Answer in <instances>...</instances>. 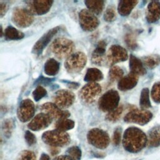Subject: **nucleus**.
<instances>
[{
    "instance_id": "39448f33",
    "label": "nucleus",
    "mask_w": 160,
    "mask_h": 160,
    "mask_svg": "<svg viewBox=\"0 0 160 160\" xmlns=\"http://www.w3.org/2000/svg\"><path fill=\"white\" fill-rule=\"evenodd\" d=\"M87 139L89 144L101 149L106 148L110 141L108 133L99 128H93L89 130L87 134Z\"/></svg>"
},
{
    "instance_id": "f3484780",
    "label": "nucleus",
    "mask_w": 160,
    "mask_h": 160,
    "mask_svg": "<svg viewBox=\"0 0 160 160\" xmlns=\"http://www.w3.org/2000/svg\"><path fill=\"white\" fill-rule=\"evenodd\" d=\"M52 118L44 112L37 114L28 124V127L29 129L38 131L46 129L51 124Z\"/></svg>"
},
{
    "instance_id": "a878e982",
    "label": "nucleus",
    "mask_w": 160,
    "mask_h": 160,
    "mask_svg": "<svg viewBox=\"0 0 160 160\" xmlns=\"http://www.w3.org/2000/svg\"><path fill=\"white\" fill-rule=\"evenodd\" d=\"M103 79L102 72L97 68H89L87 70L84 76V81L89 82H95L96 81H101Z\"/></svg>"
},
{
    "instance_id": "bb28decb",
    "label": "nucleus",
    "mask_w": 160,
    "mask_h": 160,
    "mask_svg": "<svg viewBox=\"0 0 160 160\" xmlns=\"http://www.w3.org/2000/svg\"><path fill=\"white\" fill-rule=\"evenodd\" d=\"M4 36L9 40H18L24 38V34L12 26H8L4 30Z\"/></svg>"
},
{
    "instance_id": "de8ad7c7",
    "label": "nucleus",
    "mask_w": 160,
    "mask_h": 160,
    "mask_svg": "<svg viewBox=\"0 0 160 160\" xmlns=\"http://www.w3.org/2000/svg\"><path fill=\"white\" fill-rule=\"evenodd\" d=\"M59 152V149L56 147H52L51 149V153L52 155H56Z\"/></svg>"
},
{
    "instance_id": "5701e85b",
    "label": "nucleus",
    "mask_w": 160,
    "mask_h": 160,
    "mask_svg": "<svg viewBox=\"0 0 160 160\" xmlns=\"http://www.w3.org/2000/svg\"><path fill=\"white\" fill-rule=\"evenodd\" d=\"M148 145L152 148L160 146V125L154 127L149 131L148 137Z\"/></svg>"
},
{
    "instance_id": "cd10ccee",
    "label": "nucleus",
    "mask_w": 160,
    "mask_h": 160,
    "mask_svg": "<svg viewBox=\"0 0 160 160\" xmlns=\"http://www.w3.org/2000/svg\"><path fill=\"white\" fill-rule=\"evenodd\" d=\"M15 128V122L12 118H8L4 119L1 125L2 131L6 138H9Z\"/></svg>"
},
{
    "instance_id": "ea45409f",
    "label": "nucleus",
    "mask_w": 160,
    "mask_h": 160,
    "mask_svg": "<svg viewBox=\"0 0 160 160\" xmlns=\"http://www.w3.org/2000/svg\"><path fill=\"white\" fill-rule=\"evenodd\" d=\"M121 139V128H117L114 129L112 136V142L115 146H118Z\"/></svg>"
},
{
    "instance_id": "2f4dec72",
    "label": "nucleus",
    "mask_w": 160,
    "mask_h": 160,
    "mask_svg": "<svg viewBox=\"0 0 160 160\" xmlns=\"http://www.w3.org/2000/svg\"><path fill=\"white\" fill-rule=\"evenodd\" d=\"M124 74L123 70L118 66H113L109 71V79L113 82L117 80H120Z\"/></svg>"
},
{
    "instance_id": "58836bf2",
    "label": "nucleus",
    "mask_w": 160,
    "mask_h": 160,
    "mask_svg": "<svg viewBox=\"0 0 160 160\" xmlns=\"http://www.w3.org/2000/svg\"><path fill=\"white\" fill-rule=\"evenodd\" d=\"M18 160H36V158L32 151L24 150L20 153Z\"/></svg>"
},
{
    "instance_id": "72a5a7b5",
    "label": "nucleus",
    "mask_w": 160,
    "mask_h": 160,
    "mask_svg": "<svg viewBox=\"0 0 160 160\" xmlns=\"http://www.w3.org/2000/svg\"><path fill=\"white\" fill-rule=\"evenodd\" d=\"M66 155L71 160H80L81 158V150L78 146H72L69 148L66 151Z\"/></svg>"
},
{
    "instance_id": "412c9836",
    "label": "nucleus",
    "mask_w": 160,
    "mask_h": 160,
    "mask_svg": "<svg viewBox=\"0 0 160 160\" xmlns=\"http://www.w3.org/2000/svg\"><path fill=\"white\" fill-rule=\"evenodd\" d=\"M129 68L131 72L138 76H143L146 72L142 62L132 54L129 58Z\"/></svg>"
},
{
    "instance_id": "dca6fc26",
    "label": "nucleus",
    "mask_w": 160,
    "mask_h": 160,
    "mask_svg": "<svg viewBox=\"0 0 160 160\" xmlns=\"http://www.w3.org/2000/svg\"><path fill=\"white\" fill-rule=\"evenodd\" d=\"M59 30V27L57 26L49 29L46 32L34 45L32 52L34 54L39 55L41 54L44 48L49 43L53 36L57 34Z\"/></svg>"
},
{
    "instance_id": "79ce46f5",
    "label": "nucleus",
    "mask_w": 160,
    "mask_h": 160,
    "mask_svg": "<svg viewBox=\"0 0 160 160\" xmlns=\"http://www.w3.org/2000/svg\"><path fill=\"white\" fill-rule=\"evenodd\" d=\"M8 11V5L6 2H0V15H1V18H2L3 16H4V14H6V12Z\"/></svg>"
},
{
    "instance_id": "4468645a",
    "label": "nucleus",
    "mask_w": 160,
    "mask_h": 160,
    "mask_svg": "<svg viewBox=\"0 0 160 160\" xmlns=\"http://www.w3.org/2000/svg\"><path fill=\"white\" fill-rule=\"evenodd\" d=\"M26 9L32 14L42 15L47 13L51 9L53 1L36 0L26 1Z\"/></svg>"
},
{
    "instance_id": "2eb2a0df",
    "label": "nucleus",
    "mask_w": 160,
    "mask_h": 160,
    "mask_svg": "<svg viewBox=\"0 0 160 160\" xmlns=\"http://www.w3.org/2000/svg\"><path fill=\"white\" fill-rule=\"evenodd\" d=\"M42 112L49 115L52 119L58 121L66 119L69 116L70 113L68 111H63L52 102H46L41 105L40 108Z\"/></svg>"
},
{
    "instance_id": "49530a36",
    "label": "nucleus",
    "mask_w": 160,
    "mask_h": 160,
    "mask_svg": "<svg viewBox=\"0 0 160 160\" xmlns=\"http://www.w3.org/2000/svg\"><path fill=\"white\" fill-rule=\"evenodd\" d=\"M39 160H50V158L48 154H46L45 153H42L41 155Z\"/></svg>"
},
{
    "instance_id": "7ed1b4c3",
    "label": "nucleus",
    "mask_w": 160,
    "mask_h": 160,
    "mask_svg": "<svg viewBox=\"0 0 160 160\" xmlns=\"http://www.w3.org/2000/svg\"><path fill=\"white\" fill-rule=\"evenodd\" d=\"M42 140L44 143L56 148L66 146L71 141L67 132L58 129L46 131L42 134Z\"/></svg>"
},
{
    "instance_id": "393cba45",
    "label": "nucleus",
    "mask_w": 160,
    "mask_h": 160,
    "mask_svg": "<svg viewBox=\"0 0 160 160\" xmlns=\"http://www.w3.org/2000/svg\"><path fill=\"white\" fill-rule=\"evenodd\" d=\"M44 72L48 76H55L59 70V63L54 59L47 60L44 66Z\"/></svg>"
},
{
    "instance_id": "a19ab883",
    "label": "nucleus",
    "mask_w": 160,
    "mask_h": 160,
    "mask_svg": "<svg viewBox=\"0 0 160 160\" xmlns=\"http://www.w3.org/2000/svg\"><path fill=\"white\" fill-rule=\"evenodd\" d=\"M24 138L26 142L29 146H32L36 142V138L34 134H32L29 131H26L24 134Z\"/></svg>"
},
{
    "instance_id": "a211bd4d",
    "label": "nucleus",
    "mask_w": 160,
    "mask_h": 160,
    "mask_svg": "<svg viewBox=\"0 0 160 160\" xmlns=\"http://www.w3.org/2000/svg\"><path fill=\"white\" fill-rule=\"evenodd\" d=\"M146 17L147 21L154 23L160 19V2L159 1H151L148 5Z\"/></svg>"
},
{
    "instance_id": "c85d7f7f",
    "label": "nucleus",
    "mask_w": 160,
    "mask_h": 160,
    "mask_svg": "<svg viewBox=\"0 0 160 160\" xmlns=\"http://www.w3.org/2000/svg\"><path fill=\"white\" fill-rule=\"evenodd\" d=\"M142 62L148 68L153 69L160 64V56L154 54L145 56L142 58Z\"/></svg>"
},
{
    "instance_id": "4c0bfd02",
    "label": "nucleus",
    "mask_w": 160,
    "mask_h": 160,
    "mask_svg": "<svg viewBox=\"0 0 160 160\" xmlns=\"http://www.w3.org/2000/svg\"><path fill=\"white\" fill-rule=\"evenodd\" d=\"M47 94L46 90L41 86H38L32 92V96L36 101H39Z\"/></svg>"
},
{
    "instance_id": "9b49d317",
    "label": "nucleus",
    "mask_w": 160,
    "mask_h": 160,
    "mask_svg": "<svg viewBox=\"0 0 160 160\" xmlns=\"http://www.w3.org/2000/svg\"><path fill=\"white\" fill-rule=\"evenodd\" d=\"M52 100L54 104L60 109H65L70 107L74 103L75 96L70 91L61 89L54 94Z\"/></svg>"
},
{
    "instance_id": "b1692460",
    "label": "nucleus",
    "mask_w": 160,
    "mask_h": 160,
    "mask_svg": "<svg viewBox=\"0 0 160 160\" xmlns=\"http://www.w3.org/2000/svg\"><path fill=\"white\" fill-rule=\"evenodd\" d=\"M85 4L91 12L94 14H99L101 13L104 1L102 0H88L84 1Z\"/></svg>"
},
{
    "instance_id": "c9c22d12",
    "label": "nucleus",
    "mask_w": 160,
    "mask_h": 160,
    "mask_svg": "<svg viewBox=\"0 0 160 160\" xmlns=\"http://www.w3.org/2000/svg\"><path fill=\"white\" fill-rule=\"evenodd\" d=\"M116 17V9L115 7L111 5L109 6L104 15V19L107 22H112L115 20Z\"/></svg>"
},
{
    "instance_id": "ddd939ff",
    "label": "nucleus",
    "mask_w": 160,
    "mask_h": 160,
    "mask_svg": "<svg viewBox=\"0 0 160 160\" xmlns=\"http://www.w3.org/2000/svg\"><path fill=\"white\" fill-rule=\"evenodd\" d=\"M128 54L127 51L118 44L112 45L107 53V61L110 65H114L119 62L127 60Z\"/></svg>"
},
{
    "instance_id": "f704fd0d",
    "label": "nucleus",
    "mask_w": 160,
    "mask_h": 160,
    "mask_svg": "<svg viewBox=\"0 0 160 160\" xmlns=\"http://www.w3.org/2000/svg\"><path fill=\"white\" fill-rule=\"evenodd\" d=\"M124 41L128 48L131 49H135L138 46L136 36L134 34L131 32H128L125 34Z\"/></svg>"
},
{
    "instance_id": "473e14b6",
    "label": "nucleus",
    "mask_w": 160,
    "mask_h": 160,
    "mask_svg": "<svg viewBox=\"0 0 160 160\" xmlns=\"http://www.w3.org/2000/svg\"><path fill=\"white\" fill-rule=\"evenodd\" d=\"M122 111H123L122 106H119L114 110L109 112L106 116V119L110 122H116L120 118L122 113Z\"/></svg>"
},
{
    "instance_id": "a18cd8bd",
    "label": "nucleus",
    "mask_w": 160,
    "mask_h": 160,
    "mask_svg": "<svg viewBox=\"0 0 160 160\" xmlns=\"http://www.w3.org/2000/svg\"><path fill=\"white\" fill-rule=\"evenodd\" d=\"M68 85L69 88H73V89H76L79 86V84H78L76 82H69V84Z\"/></svg>"
},
{
    "instance_id": "e433bc0d",
    "label": "nucleus",
    "mask_w": 160,
    "mask_h": 160,
    "mask_svg": "<svg viewBox=\"0 0 160 160\" xmlns=\"http://www.w3.org/2000/svg\"><path fill=\"white\" fill-rule=\"evenodd\" d=\"M151 97L156 103H160V81L154 84L151 89Z\"/></svg>"
},
{
    "instance_id": "20e7f679",
    "label": "nucleus",
    "mask_w": 160,
    "mask_h": 160,
    "mask_svg": "<svg viewBox=\"0 0 160 160\" xmlns=\"http://www.w3.org/2000/svg\"><path fill=\"white\" fill-rule=\"evenodd\" d=\"M87 57L82 52H76L69 56L64 62V67L69 73H78L85 66Z\"/></svg>"
},
{
    "instance_id": "f03ea898",
    "label": "nucleus",
    "mask_w": 160,
    "mask_h": 160,
    "mask_svg": "<svg viewBox=\"0 0 160 160\" xmlns=\"http://www.w3.org/2000/svg\"><path fill=\"white\" fill-rule=\"evenodd\" d=\"M73 42L64 38H58L53 41L49 49L59 59L68 58L74 49Z\"/></svg>"
},
{
    "instance_id": "0eeeda50",
    "label": "nucleus",
    "mask_w": 160,
    "mask_h": 160,
    "mask_svg": "<svg viewBox=\"0 0 160 160\" xmlns=\"http://www.w3.org/2000/svg\"><path fill=\"white\" fill-rule=\"evenodd\" d=\"M12 21L19 28H27L34 21L32 14L26 8L17 7L14 9L12 14Z\"/></svg>"
},
{
    "instance_id": "6e6552de",
    "label": "nucleus",
    "mask_w": 160,
    "mask_h": 160,
    "mask_svg": "<svg viewBox=\"0 0 160 160\" xmlns=\"http://www.w3.org/2000/svg\"><path fill=\"white\" fill-rule=\"evenodd\" d=\"M152 118V114L146 109H132L124 118V121L129 123L144 125Z\"/></svg>"
},
{
    "instance_id": "37998d69",
    "label": "nucleus",
    "mask_w": 160,
    "mask_h": 160,
    "mask_svg": "<svg viewBox=\"0 0 160 160\" xmlns=\"http://www.w3.org/2000/svg\"><path fill=\"white\" fill-rule=\"evenodd\" d=\"M53 79H49V78H44L42 76H41V78H39V79H38L37 80V82H42L44 84H46L47 82H51Z\"/></svg>"
},
{
    "instance_id": "7c9ffc66",
    "label": "nucleus",
    "mask_w": 160,
    "mask_h": 160,
    "mask_svg": "<svg viewBox=\"0 0 160 160\" xmlns=\"http://www.w3.org/2000/svg\"><path fill=\"white\" fill-rule=\"evenodd\" d=\"M139 104L143 109H148L151 106L149 99V91L148 88H143L141 92Z\"/></svg>"
},
{
    "instance_id": "c03bdc74",
    "label": "nucleus",
    "mask_w": 160,
    "mask_h": 160,
    "mask_svg": "<svg viewBox=\"0 0 160 160\" xmlns=\"http://www.w3.org/2000/svg\"><path fill=\"white\" fill-rule=\"evenodd\" d=\"M53 160H71V159L67 155H62V156H59L56 157Z\"/></svg>"
},
{
    "instance_id": "c756f323",
    "label": "nucleus",
    "mask_w": 160,
    "mask_h": 160,
    "mask_svg": "<svg viewBox=\"0 0 160 160\" xmlns=\"http://www.w3.org/2000/svg\"><path fill=\"white\" fill-rule=\"evenodd\" d=\"M56 129L65 131L72 129L74 126V122L71 119H63L59 120L56 123Z\"/></svg>"
},
{
    "instance_id": "1a4fd4ad",
    "label": "nucleus",
    "mask_w": 160,
    "mask_h": 160,
    "mask_svg": "<svg viewBox=\"0 0 160 160\" xmlns=\"http://www.w3.org/2000/svg\"><path fill=\"white\" fill-rule=\"evenodd\" d=\"M101 92V86L96 82H89L79 92L81 99L88 104H92L98 98Z\"/></svg>"
},
{
    "instance_id": "4be33fe9",
    "label": "nucleus",
    "mask_w": 160,
    "mask_h": 160,
    "mask_svg": "<svg viewBox=\"0 0 160 160\" xmlns=\"http://www.w3.org/2000/svg\"><path fill=\"white\" fill-rule=\"evenodd\" d=\"M138 3V1L134 0H122L118 3V12L122 16H128L133 8Z\"/></svg>"
},
{
    "instance_id": "aec40b11",
    "label": "nucleus",
    "mask_w": 160,
    "mask_h": 160,
    "mask_svg": "<svg viewBox=\"0 0 160 160\" xmlns=\"http://www.w3.org/2000/svg\"><path fill=\"white\" fill-rule=\"evenodd\" d=\"M106 46V43L104 41H101L98 43L96 49L92 54L91 61L93 64L98 66L102 65L105 60Z\"/></svg>"
},
{
    "instance_id": "6ab92c4d",
    "label": "nucleus",
    "mask_w": 160,
    "mask_h": 160,
    "mask_svg": "<svg viewBox=\"0 0 160 160\" xmlns=\"http://www.w3.org/2000/svg\"><path fill=\"white\" fill-rule=\"evenodd\" d=\"M138 82V76L130 72L119 81L118 88L119 90L122 91H128L134 88Z\"/></svg>"
},
{
    "instance_id": "f257e3e1",
    "label": "nucleus",
    "mask_w": 160,
    "mask_h": 160,
    "mask_svg": "<svg viewBox=\"0 0 160 160\" xmlns=\"http://www.w3.org/2000/svg\"><path fill=\"white\" fill-rule=\"evenodd\" d=\"M148 144L146 134L136 127H130L124 131L122 137V145L125 150L136 153L141 151Z\"/></svg>"
},
{
    "instance_id": "f8f14e48",
    "label": "nucleus",
    "mask_w": 160,
    "mask_h": 160,
    "mask_svg": "<svg viewBox=\"0 0 160 160\" xmlns=\"http://www.w3.org/2000/svg\"><path fill=\"white\" fill-rule=\"evenodd\" d=\"M35 112V107L34 102L29 99L22 100L18 108L17 116L21 122H27L29 121Z\"/></svg>"
},
{
    "instance_id": "423d86ee",
    "label": "nucleus",
    "mask_w": 160,
    "mask_h": 160,
    "mask_svg": "<svg viewBox=\"0 0 160 160\" xmlns=\"http://www.w3.org/2000/svg\"><path fill=\"white\" fill-rule=\"evenodd\" d=\"M119 95L117 91L111 89L104 93L98 101L99 108L104 112H110L118 107Z\"/></svg>"
},
{
    "instance_id": "9d476101",
    "label": "nucleus",
    "mask_w": 160,
    "mask_h": 160,
    "mask_svg": "<svg viewBox=\"0 0 160 160\" xmlns=\"http://www.w3.org/2000/svg\"><path fill=\"white\" fill-rule=\"evenodd\" d=\"M79 21L81 28L85 31H92L99 25V21L94 14L87 9H82L79 13Z\"/></svg>"
}]
</instances>
